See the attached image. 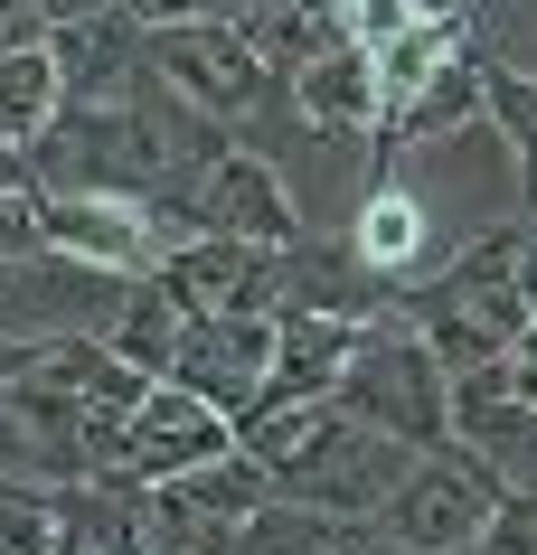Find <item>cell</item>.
<instances>
[{"label":"cell","mask_w":537,"mask_h":555,"mask_svg":"<svg viewBox=\"0 0 537 555\" xmlns=\"http://www.w3.org/2000/svg\"><path fill=\"white\" fill-rule=\"evenodd\" d=\"M57 48V66H66V104H132L142 94V48H151V29L132 20V10H104V20H76V29H57L48 38Z\"/></svg>","instance_id":"obj_13"},{"label":"cell","mask_w":537,"mask_h":555,"mask_svg":"<svg viewBox=\"0 0 537 555\" xmlns=\"http://www.w3.org/2000/svg\"><path fill=\"white\" fill-rule=\"evenodd\" d=\"M273 339H283V321H265V311H227V321H189V339H179L170 358V386H189V396H208L217 414H255L265 405V377H273Z\"/></svg>","instance_id":"obj_8"},{"label":"cell","mask_w":537,"mask_h":555,"mask_svg":"<svg viewBox=\"0 0 537 555\" xmlns=\"http://www.w3.org/2000/svg\"><path fill=\"white\" fill-rule=\"evenodd\" d=\"M283 255L293 245H236V235H189L151 283L189 311V321H227V311H265L283 321Z\"/></svg>","instance_id":"obj_6"},{"label":"cell","mask_w":537,"mask_h":555,"mask_svg":"<svg viewBox=\"0 0 537 555\" xmlns=\"http://www.w3.org/2000/svg\"><path fill=\"white\" fill-rule=\"evenodd\" d=\"M349 434H358V424H349V405H340V396H321V405H265V414H245V424H236V442L273 470V480H283V499L311 490Z\"/></svg>","instance_id":"obj_12"},{"label":"cell","mask_w":537,"mask_h":555,"mask_svg":"<svg viewBox=\"0 0 537 555\" xmlns=\"http://www.w3.org/2000/svg\"><path fill=\"white\" fill-rule=\"evenodd\" d=\"M452 442H462V452H481V462L500 470V490H537V414L519 405L509 358H500V367L452 377Z\"/></svg>","instance_id":"obj_11"},{"label":"cell","mask_w":537,"mask_h":555,"mask_svg":"<svg viewBox=\"0 0 537 555\" xmlns=\"http://www.w3.org/2000/svg\"><path fill=\"white\" fill-rule=\"evenodd\" d=\"M0 480H57V462H48V442L20 424V414L0 405Z\"/></svg>","instance_id":"obj_23"},{"label":"cell","mask_w":537,"mask_h":555,"mask_svg":"<svg viewBox=\"0 0 537 555\" xmlns=\"http://www.w3.org/2000/svg\"><path fill=\"white\" fill-rule=\"evenodd\" d=\"M472 555H537V490H509L500 508H490V527H481Z\"/></svg>","instance_id":"obj_21"},{"label":"cell","mask_w":537,"mask_h":555,"mask_svg":"<svg viewBox=\"0 0 537 555\" xmlns=\"http://www.w3.org/2000/svg\"><path fill=\"white\" fill-rule=\"evenodd\" d=\"M509 386H519V405L537 414V321L519 330V349H509Z\"/></svg>","instance_id":"obj_27"},{"label":"cell","mask_w":537,"mask_h":555,"mask_svg":"<svg viewBox=\"0 0 537 555\" xmlns=\"http://www.w3.org/2000/svg\"><path fill=\"white\" fill-rule=\"evenodd\" d=\"M321 555H396V546H387V527H378V518H330Z\"/></svg>","instance_id":"obj_25"},{"label":"cell","mask_w":537,"mask_h":555,"mask_svg":"<svg viewBox=\"0 0 537 555\" xmlns=\"http://www.w3.org/2000/svg\"><path fill=\"white\" fill-rule=\"evenodd\" d=\"M283 94H293V122L321 151L378 142V114H387V94H378V48H358V38H340V48H321L311 66H293Z\"/></svg>","instance_id":"obj_10"},{"label":"cell","mask_w":537,"mask_h":555,"mask_svg":"<svg viewBox=\"0 0 537 555\" xmlns=\"http://www.w3.org/2000/svg\"><path fill=\"white\" fill-rule=\"evenodd\" d=\"M104 339H114V358H132L142 377H170L179 339H189V311H179V301L142 273V283L123 293V311H114V330H104Z\"/></svg>","instance_id":"obj_18"},{"label":"cell","mask_w":537,"mask_h":555,"mask_svg":"<svg viewBox=\"0 0 537 555\" xmlns=\"http://www.w3.org/2000/svg\"><path fill=\"white\" fill-rule=\"evenodd\" d=\"M0 555H76L66 480H0Z\"/></svg>","instance_id":"obj_19"},{"label":"cell","mask_w":537,"mask_h":555,"mask_svg":"<svg viewBox=\"0 0 537 555\" xmlns=\"http://www.w3.org/2000/svg\"><path fill=\"white\" fill-rule=\"evenodd\" d=\"M66 114V66L57 48H20V57H0V142L38 151L48 132H57Z\"/></svg>","instance_id":"obj_17"},{"label":"cell","mask_w":537,"mask_h":555,"mask_svg":"<svg viewBox=\"0 0 537 555\" xmlns=\"http://www.w3.org/2000/svg\"><path fill=\"white\" fill-rule=\"evenodd\" d=\"M481 86H490V132L519 170V217H537V66H509L500 48H481Z\"/></svg>","instance_id":"obj_16"},{"label":"cell","mask_w":537,"mask_h":555,"mask_svg":"<svg viewBox=\"0 0 537 555\" xmlns=\"http://www.w3.org/2000/svg\"><path fill=\"white\" fill-rule=\"evenodd\" d=\"M142 29H179V20H217V0H123Z\"/></svg>","instance_id":"obj_26"},{"label":"cell","mask_w":537,"mask_h":555,"mask_svg":"<svg viewBox=\"0 0 537 555\" xmlns=\"http://www.w3.org/2000/svg\"><path fill=\"white\" fill-rule=\"evenodd\" d=\"M349 255L387 283V293H415V283H434L444 273V235H434V207L415 198V179L406 170H368V189H358V217H349Z\"/></svg>","instance_id":"obj_7"},{"label":"cell","mask_w":537,"mask_h":555,"mask_svg":"<svg viewBox=\"0 0 537 555\" xmlns=\"http://www.w3.org/2000/svg\"><path fill=\"white\" fill-rule=\"evenodd\" d=\"M104 10H123V0H48V20H57V29H76V20H104Z\"/></svg>","instance_id":"obj_29"},{"label":"cell","mask_w":537,"mask_h":555,"mask_svg":"<svg viewBox=\"0 0 537 555\" xmlns=\"http://www.w3.org/2000/svg\"><path fill=\"white\" fill-rule=\"evenodd\" d=\"M349 358H358V321H330V311H283L265 405H321V396H340ZM265 405H255V414H265Z\"/></svg>","instance_id":"obj_15"},{"label":"cell","mask_w":537,"mask_h":555,"mask_svg":"<svg viewBox=\"0 0 537 555\" xmlns=\"http://www.w3.org/2000/svg\"><path fill=\"white\" fill-rule=\"evenodd\" d=\"M500 499H509L500 470L481 462V452H462V442H444V452H424L406 470V490L378 508V527H387L396 555H472Z\"/></svg>","instance_id":"obj_3"},{"label":"cell","mask_w":537,"mask_h":555,"mask_svg":"<svg viewBox=\"0 0 537 555\" xmlns=\"http://www.w3.org/2000/svg\"><path fill=\"white\" fill-rule=\"evenodd\" d=\"M349 424H358V414H349ZM415 462H424L415 442L368 434V424H358V434L330 452V470L311 480V490H302V508H321V518H378V508L406 490V470H415Z\"/></svg>","instance_id":"obj_14"},{"label":"cell","mask_w":537,"mask_h":555,"mask_svg":"<svg viewBox=\"0 0 537 555\" xmlns=\"http://www.w3.org/2000/svg\"><path fill=\"white\" fill-rule=\"evenodd\" d=\"M142 66L189 104V114H208V122H236V114H255V104L273 94L265 48H255L236 20H179V29H151Z\"/></svg>","instance_id":"obj_4"},{"label":"cell","mask_w":537,"mask_h":555,"mask_svg":"<svg viewBox=\"0 0 537 555\" xmlns=\"http://www.w3.org/2000/svg\"><path fill=\"white\" fill-rule=\"evenodd\" d=\"M340 405L368 424V434H396L415 442V452H444L452 442V377L444 358H434V339H424L415 321H358V358L349 377H340Z\"/></svg>","instance_id":"obj_2"},{"label":"cell","mask_w":537,"mask_h":555,"mask_svg":"<svg viewBox=\"0 0 537 555\" xmlns=\"http://www.w3.org/2000/svg\"><path fill=\"white\" fill-rule=\"evenodd\" d=\"M519 255H528V227L500 217L481 227L472 245H452V263L415 293H396V321H415L444 358V377H472V367H500L528 330V293H519Z\"/></svg>","instance_id":"obj_1"},{"label":"cell","mask_w":537,"mask_h":555,"mask_svg":"<svg viewBox=\"0 0 537 555\" xmlns=\"http://www.w3.org/2000/svg\"><path fill=\"white\" fill-rule=\"evenodd\" d=\"M217 452H236V414H217L208 396H189V386H151L142 414H132V452H123L114 480H142V490H161V480H189L199 462H217Z\"/></svg>","instance_id":"obj_9"},{"label":"cell","mask_w":537,"mask_h":555,"mask_svg":"<svg viewBox=\"0 0 537 555\" xmlns=\"http://www.w3.org/2000/svg\"><path fill=\"white\" fill-rule=\"evenodd\" d=\"M57 20H48V0H0V57H20V48H48Z\"/></svg>","instance_id":"obj_24"},{"label":"cell","mask_w":537,"mask_h":555,"mask_svg":"<svg viewBox=\"0 0 537 555\" xmlns=\"http://www.w3.org/2000/svg\"><path fill=\"white\" fill-rule=\"evenodd\" d=\"M179 217L199 235H236V245H302V235H311V217H302V198L283 189V170H273L265 151H245V142H217V160L189 179Z\"/></svg>","instance_id":"obj_5"},{"label":"cell","mask_w":537,"mask_h":555,"mask_svg":"<svg viewBox=\"0 0 537 555\" xmlns=\"http://www.w3.org/2000/svg\"><path fill=\"white\" fill-rule=\"evenodd\" d=\"M0 189H38V160L20 142H0Z\"/></svg>","instance_id":"obj_28"},{"label":"cell","mask_w":537,"mask_h":555,"mask_svg":"<svg viewBox=\"0 0 537 555\" xmlns=\"http://www.w3.org/2000/svg\"><path fill=\"white\" fill-rule=\"evenodd\" d=\"M528 227V255H519V293H528V321H537V217H519Z\"/></svg>","instance_id":"obj_30"},{"label":"cell","mask_w":537,"mask_h":555,"mask_svg":"<svg viewBox=\"0 0 537 555\" xmlns=\"http://www.w3.org/2000/svg\"><path fill=\"white\" fill-rule=\"evenodd\" d=\"M48 255V217H38V189H0V263Z\"/></svg>","instance_id":"obj_20"},{"label":"cell","mask_w":537,"mask_h":555,"mask_svg":"<svg viewBox=\"0 0 537 555\" xmlns=\"http://www.w3.org/2000/svg\"><path fill=\"white\" fill-rule=\"evenodd\" d=\"M340 29H349L358 48H387V38L415 29V0H340Z\"/></svg>","instance_id":"obj_22"}]
</instances>
